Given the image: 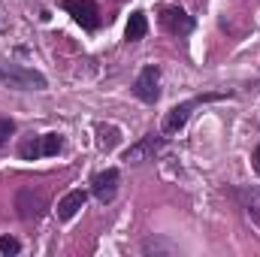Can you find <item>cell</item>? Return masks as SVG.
I'll return each instance as SVG.
<instances>
[{
	"label": "cell",
	"mask_w": 260,
	"mask_h": 257,
	"mask_svg": "<svg viewBox=\"0 0 260 257\" xmlns=\"http://www.w3.org/2000/svg\"><path fill=\"white\" fill-rule=\"evenodd\" d=\"M15 206H18V215L21 218H40L43 209H46V200L34 191H21L18 200H15Z\"/></svg>",
	"instance_id": "52a82bcc"
},
{
	"label": "cell",
	"mask_w": 260,
	"mask_h": 257,
	"mask_svg": "<svg viewBox=\"0 0 260 257\" xmlns=\"http://www.w3.org/2000/svg\"><path fill=\"white\" fill-rule=\"evenodd\" d=\"M239 197H242V203H245V212L260 224V191L257 188H251V191H242Z\"/></svg>",
	"instance_id": "8fae6325"
},
{
	"label": "cell",
	"mask_w": 260,
	"mask_h": 257,
	"mask_svg": "<svg viewBox=\"0 0 260 257\" xmlns=\"http://www.w3.org/2000/svg\"><path fill=\"white\" fill-rule=\"evenodd\" d=\"M203 100H209V97H200V100H188V103H179V106H173V109L167 112V118H164V133H176V130L185 127V121H188L191 109H194L197 103H203Z\"/></svg>",
	"instance_id": "8992f818"
},
{
	"label": "cell",
	"mask_w": 260,
	"mask_h": 257,
	"mask_svg": "<svg viewBox=\"0 0 260 257\" xmlns=\"http://www.w3.org/2000/svg\"><path fill=\"white\" fill-rule=\"evenodd\" d=\"M0 251H3V254H18V251H21V242L12 239V236H0Z\"/></svg>",
	"instance_id": "5bb4252c"
},
{
	"label": "cell",
	"mask_w": 260,
	"mask_h": 257,
	"mask_svg": "<svg viewBox=\"0 0 260 257\" xmlns=\"http://www.w3.org/2000/svg\"><path fill=\"white\" fill-rule=\"evenodd\" d=\"M124 34H127L130 43H136V40H142V37L148 34V18H145V12H133V15H130Z\"/></svg>",
	"instance_id": "30bf717a"
},
{
	"label": "cell",
	"mask_w": 260,
	"mask_h": 257,
	"mask_svg": "<svg viewBox=\"0 0 260 257\" xmlns=\"http://www.w3.org/2000/svg\"><path fill=\"white\" fill-rule=\"evenodd\" d=\"M160 148H164V142H160V139H154V136H148V139H142L139 145H133V148H130V151H127V160H133V164H136V160H142L145 154H157Z\"/></svg>",
	"instance_id": "9c48e42d"
},
{
	"label": "cell",
	"mask_w": 260,
	"mask_h": 257,
	"mask_svg": "<svg viewBox=\"0 0 260 257\" xmlns=\"http://www.w3.org/2000/svg\"><path fill=\"white\" fill-rule=\"evenodd\" d=\"M118 170H103V173H97L94 176V182H91V191L94 197L100 200V203H112L115 200V194H118Z\"/></svg>",
	"instance_id": "5b68a950"
},
{
	"label": "cell",
	"mask_w": 260,
	"mask_h": 257,
	"mask_svg": "<svg viewBox=\"0 0 260 257\" xmlns=\"http://www.w3.org/2000/svg\"><path fill=\"white\" fill-rule=\"evenodd\" d=\"M64 9L88 30H94L100 24V9L91 3V0H64Z\"/></svg>",
	"instance_id": "277c9868"
},
{
	"label": "cell",
	"mask_w": 260,
	"mask_h": 257,
	"mask_svg": "<svg viewBox=\"0 0 260 257\" xmlns=\"http://www.w3.org/2000/svg\"><path fill=\"white\" fill-rule=\"evenodd\" d=\"M0 79L6 85H12V88H21V91H40V88H46V79L40 73L24 70V67H12V64L0 67Z\"/></svg>",
	"instance_id": "6da1fadb"
},
{
	"label": "cell",
	"mask_w": 260,
	"mask_h": 257,
	"mask_svg": "<svg viewBox=\"0 0 260 257\" xmlns=\"http://www.w3.org/2000/svg\"><path fill=\"white\" fill-rule=\"evenodd\" d=\"M133 91H136V97H139V100L154 103V100L160 97V70H157V67H145V70L139 73V79H136Z\"/></svg>",
	"instance_id": "3957f363"
},
{
	"label": "cell",
	"mask_w": 260,
	"mask_h": 257,
	"mask_svg": "<svg viewBox=\"0 0 260 257\" xmlns=\"http://www.w3.org/2000/svg\"><path fill=\"white\" fill-rule=\"evenodd\" d=\"M85 200H88V197H85V191H70L64 200L58 203V218H61V221H70V218H73V215L85 206Z\"/></svg>",
	"instance_id": "ba28073f"
},
{
	"label": "cell",
	"mask_w": 260,
	"mask_h": 257,
	"mask_svg": "<svg viewBox=\"0 0 260 257\" xmlns=\"http://www.w3.org/2000/svg\"><path fill=\"white\" fill-rule=\"evenodd\" d=\"M251 160H254V170H257V176H260V145H257V151H254V157H251Z\"/></svg>",
	"instance_id": "2e32d148"
},
{
	"label": "cell",
	"mask_w": 260,
	"mask_h": 257,
	"mask_svg": "<svg viewBox=\"0 0 260 257\" xmlns=\"http://www.w3.org/2000/svg\"><path fill=\"white\" fill-rule=\"evenodd\" d=\"M12 133H15V124H12L9 118H0V145H3V142L12 136Z\"/></svg>",
	"instance_id": "9a60e30c"
},
{
	"label": "cell",
	"mask_w": 260,
	"mask_h": 257,
	"mask_svg": "<svg viewBox=\"0 0 260 257\" xmlns=\"http://www.w3.org/2000/svg\"><path fill=\"white\" fill-rule=\"evenodd\" d=\"M18 151H21L24 160H37V157L43 154V142H40V139H27V142H21Z\"/></svg>",
	"instance_id": "4fadbf2b"
},
{
	"label": "cell",
	"mask_w": 260,
	"mask_h": 257,
	"mask_svg": "<svg viewBox=\"0 0 260 257\" xmlns=\"http://www.w3.org/2000/svg\"><path fill=\"white\" fill-rule=\"evenodd\" d=\"M40 142H43V154L46 157H52V154L61 151V136L58 133H46V136H40Z\"/></svg>",
	"instance_id": "7c38bea8"
},
{
	"label": "cell",
	"mask_w": 260,
	"mask_h": 257,
	"mask_svg": "<svg viewBox=\"0 0 260 257\" xmlns=\"http://www.w3.org/2000/svg\"><path fill=\"white\" fill-rule=\"evenodd\" d=\"M157 18H160V27L170 30V34H191L194 30V18L179 6H160Z\"/></svg>",
	"instance_id": "7a4b0ae2"
}]
</instances>
